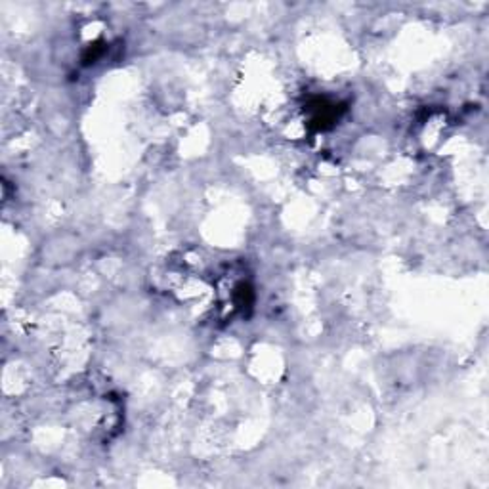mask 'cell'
Here are the masks:
<instances>
[{
	"label": "cell",
	"instance_id": "obj_1",
	"mask_svg": "<svg viewBox=\"0 0 489 489\" xmlns=\"http://www.w3.org/2000/svg\"><path fill=\"white\" fill-rule=\"evenodd\" d=\"M235 302H237L239 308H250V306H252V302H254V293H252L250 285L241 283V285L237 287V291H235Z\"/></svg>",
	"mask_w": 489,
	"mask_h": 489
},
{
	"label": "cell",
	"instance_id": "obj_2",
	"mask_svg": "<svg viewBox=\"0 0 489 489\" xmlns=\"http://www.w3.org/2000/svg\"><path fill=\"white\" fill-rule=\"evenodd\" d=\"M101 56V48H98V46H94V48H88V52L84 54V57H82V61L86 63V65H90V63H94L96 59L98 57Z\"/></svg>",
	"mask_w": 489,
	"mask_h": 489
}]
</instances>
